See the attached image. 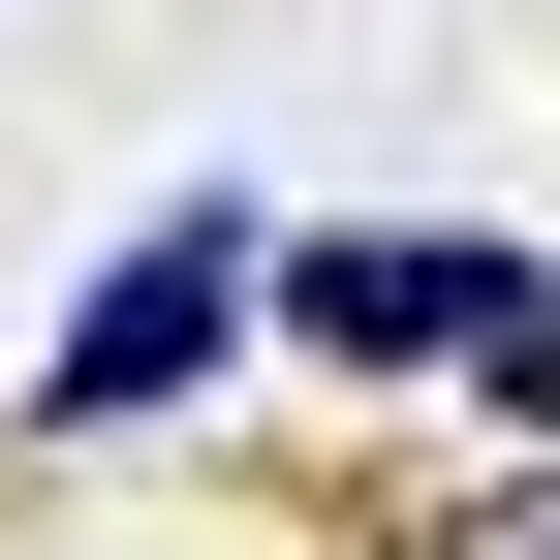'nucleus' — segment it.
<instances>
[{"instance_id":"nucleus-1","label":"nucleus","mask_w":560,"mask_h":560,"mask_svg":"<svg viewBox=\"0 0 560 560\" xmlns=\"http://www.w3.org/2000/svg\"><path fill=\"white\" fill-rule=\"evenodd\" d=\"M249 312H280V249L219 219V187H187V219H156V249H125V280H94V312H62V374H32V436H156V405H187V374H219V342H249Z\"/></svg>"},{"instance_id":"nucleus-2","label":"nucleus","mask_w":560,"mask_h":560,"mask_svg":"<svg viewBox=\"0 0 560 560\" xmlns=\"http://www.w3.org/2000/svg\"><path fill=\"white\" fill-rule=\"evenodd\" d=\"M499 312H529V249L374 219V249H280V312H249V342H312V374H499Z\"/></svg>"},{"instance_id":"nucleus-3","label":"nucleus","mask_w":560,"mask_h":560,"mask_svg":"<svg viewBox=\"0 0 560 560\" xmlns=\"http://www.w3.org/2000/svg\"><path fill=\"white\" fill-rule=\"evenodd\" d=\"M499 405H529V436H560V280H529V312H499Z\"/></svg>"},{"instance_id":"nucleus-4","label":"nucleus","mask_w":560,"mask_h":560,"mask_svg":"<svg viewBox=\"0 0 560 560\" xmlns=\"http://www.w3.org/2000/svg\"><path fill=\"white\" fill-rule=\"evenodd\" d=\"M467 560H560V467H529V499H467Z\"/></svg>"}]
</instances>
